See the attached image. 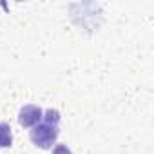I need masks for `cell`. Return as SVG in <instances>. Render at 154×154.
<instances>
[{"label":"cell","instance_id":"cell-1","mask_svg":"<svg viewBox=\"0 0 154 154\" xmlns=\"http://www.w3.org/2000/svg\"><path fill=\"white\" fill-rule=\"evenodd\" d=\"M58 134H60L58 125H51V123L40 122L38 125H35L31 129L29 138H31V141H33L35 147H38V149H51L56 143Z\"/></svg>","mask_w":154,"mask_h":154},{"label":"cell","instance_id":"cell-2","mask_svg":"<svg viewBox=\"0 0 154 154\" xmlns=\"http://www.w3.org/2000/svg\"><path fill=\"white\" fill-rule=\"evenodd\" d=\"M44 111L38 105H24L18 112V123L22 127H35L42 122Z\"/></svg>","mask_w":154,"mask_h":154},{"label":"cell","instance_id":"cell-3","mask_svg":"<svg viewBox=\"0 0 154 154\" xmlns=\"http://www.w3.org/2000/svg\"><path fill=\"white\" fill-rule=\"evenodd\" d=\"M13 143V132L11 125L6 122H0V149H8Z\"/></svg>","mask_w":154,"mask_h":154},{"label":"cell","instance_id":"cell-4","mask_svg":"<svg viewBox=\"0 0 154 154\" xmlns=\"http://www.w3.org/2000/svg\"><path fill=\"white\" fill-rule=\"evenodd\" d=\"M42 120H44L45 123H51V125H58V123H60V112H58L56 109H47V111L44 112Z\"/></svg>","mask_w":154,"mask_h":154},{"label":"cell","instance_id":"cell-5","mask_svg":"<svg viewBox=\"0 0 154 154\" xmlns=\"http://www.w3.org/2000/svg\"><path fill=\"white\" fill-rule=\"evenodd\" d=\"M53 154H72V152H71V149H69L67 145H63V143H58V145H54V149H53Z\"/></svg>","mask_w":154,"mask_h":154}]
</instances>
